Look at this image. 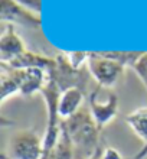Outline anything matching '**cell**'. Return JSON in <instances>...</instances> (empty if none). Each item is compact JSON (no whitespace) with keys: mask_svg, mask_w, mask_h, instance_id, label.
Returning <instances> with one entry per match:
<instances>
[{"mask_svg":"<svg viewBox=\"0 0 147 159\" xmlns=\"http://www.w3.org/2000/svg\"><path fill=\"white\" fill-rule=\"evenodd\" d=\"M63 126L74 146L75 159H89L104 148L101 130L94 120L91 110L80 109L74 116L63 120Z\"/></svg>","mask_w":147,"mask_h":159,"instance_id":"cell-1","label":"cell"},{"mask_svg":"<svg viewBox=\"0 0 147 159\" xmlns=\"http://www.w3.org/2000/svg\"><path fill=\"white\" fill-rule=\"evenodd\" d=\"M89 107H91V114H93L94 120L102 130L110 121H113L117 117V110H118V96L115 93H108L107 100L100 101L98 100V90L95 88L93 93H89L88 96Z\"/></svg>","mask_w":147,"mask_h":159,"instance_id":"cell-7","label":"cell"},{"mask_svg":"<svg viewBox=\"0 0 147 159\" xmlns=\"http://www.w3.org/2000/svg\"><path fill=\"white\" fill-rule=\"evenodd\" d=\"M0 159H10V158H9V156L6 155V153H2V156H0Z\"/></svg>","mask_w":147,"mask_h":159,"instance_id":"cell-16","label":"cell"},{"mask_svg":"<svg viewBox=\"0 0 147 159\" xmlns=\"http://www.w3.org/2000/svg\"><path fill=\"white\" fill-rule=\"evenodd\" d=\"M126 123L133 129L136 136L144 142L143 151L134 156V159H140L144 153H147V107H141L127 114Z\"/></svg>","mask_w":147,"mask_h":159,"instance_id":"cell-11","label":"cell"},{"mask_svg":"<svg viewBox=\"0 0 147 159\" xmlns=\"http://www.w3.org/2000/svg\"><path fill=\"white\" fill-rule=\"evenodd\" d=\"M48 74L39 68H10L2 64V103L10 96L20 93L23 96H32L33 93H41L46 84Z\"/></svg>","mask_w":147,"mask_h":159,"instance_id":"cell-2","label":"cell"},{"mask_svg":"<svg viewBox=\"0 0 147 159\" xmlns=\"http://www.w3.org/2000/svg\"><path fill=\"white\" fill-rule=\"evenodd\" d=\"M101 159H123V156L117 149H114L111 146H107L104 149V153H102V158Z\"/></svg>","mask_w":147,"mask_h":159,"instance_id":"cell-14","label":"cell"},{"mask_svg":"<svg viewBox=\"0 0 147 159\" xmlns=\"http://www.w3.org/2000/svg\"><path fill=\"white\" fill-rule=\"evenodd\" d=\"M56 67L50 75L55 78L61 93L67 91L69 88H81L82 91H88V83L91 78V74L88 71V67L85 65L82 68H74L68 59V55L61 52L56 57ZM49 75V74H48Z\"/></svg>","mask_w":147,"mask_h":159,"instance_id":"cell-4","label":"cell"},{"mask_svg":"<svg viewBox=\"0 0 147 159\" xmlns=\"http://www.w3.org/2000/svg\"><path fill=\"white\" fill-rule=\"evenodd\" d=\"M26 51L28 49L25 48V43L16 34L13 23H6L3 34L0 36V61L3 64H9Z\"/></svg>","mask_w":147,"mask_h":159,"instance_id":"cell-8","label":"cell"},{"mask_svg":"<svg viewBox=\"0 0 147 159\" xmlns=\"http://www.w3.org/2000/svg\"><path fill=\"white\" fill-rule=\"evenodd\" d=\"M104 149H105V148L100 149V151H98L97 153H95V155L93 156V158H89V159H101V158H102V153H104Z\"/></svg>","mask_w":147,"mask_h":159,"instance_id":"cell-15","label":"cell"},{"mask_svg":"<svg viewBox=\"0 0 147 159\" xmlns=\"http://www.w3.org/2000/svg\"><path fill=\"white\" fill-rule=\"evenodd\" d=\"M85 96H87V93L82 91L81 88H69L67 91L61 93V98H59V116H61V119L67 120L71 116H74L81 109Z\"/></svg>","mask_w":147,"mask_h":159,"instance_id":"cell-10","label":"cell"},{"mask_svg":"<svg viewBox=\"0 0 147 159\" xmlns=\"http://www.w3.org/2000/svg\"><path fill=\"white\" fill-rule=\"evenodd\" d=\"M133 70L136 71L137 77L143 81V84L147 88V52H143L141 57L136 61L134 65H133Z\"/></svg>","mask_w":147,"mask_h":159,"instance_id":"cell-12","label":"cell"},{"mask_svg":"<svg viewBox=\"0 0 147 159\" xmlns=\"http://www.w3.org/2000/svg\"><path fill=\"white\" fill-rule=\"evenodd\" d=\"M6 65L10 68H16V70H22V68H39V70L45 71L46 74H50L55 70V67H56V59L49 58V57H43L41 54H35V52H30V51H26L20 57H17L16 59L10 61Z\"/></svg>","mask_w":147,"mask_h":159,"instance_id":"cell-9","label":"cell"},{"mask_svg":"<svg viewBox=\"0 0 147 159\" xmlns=\"http://www.w3.org/2000/svg\"><path fill=\"white\" fill-rule=\"evenodd\" d=\"M7 156L10 159H42L43 138L35 130H19L10 138Z\"/></svg>","mask_w":147,"mask_h":159,"instance_id":"cell-5","label":"cell"},{"mask_svg":"<svg viewBox=\"0 0 147 159\" xmlns=\"http://www.w3.org/2000/svg\"><path fill=\"white\" fill-rule=\"evenodd\" d=\"M0 17L6 23H19L28 28L42 26V20L38 13L30 12L16 0H0Z\"/></svg>","mask_w":147,"mask_h":159,"instance_id":"cell-6","label":"cell"},{"mask_svg":"<svg viewBox=\"0 0 147 159\" xmlns=\"http://www.w3.org/2000/svg\"><path fill=\"white\" fill-rule=\"evenodd\" d=\"M87 67L98 87L111 90L121 80L126 67L111 58H107L101 52H89Z\"/></svg>","mask_w":147,"mask_h":159,"instance_id":"cell-3","label":"cell"},{"mask_svg":"<svg viewBox=\"0 0 147 159\" xmlns=\"http://www.w3.org/2000/svg\"><path fill=\"white\" fill-rule=\"evenodd\" d=\"M17 3H20L23 7L29 9L30 12H35V13H41V6H42V3H41V0H16Z\"/></svg>","mask_w":147,"mask_h":159,"instance_id":"cell-13","label":"cell"}]
</instances>
